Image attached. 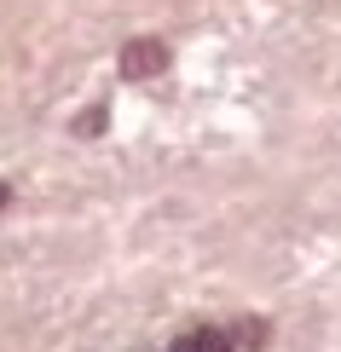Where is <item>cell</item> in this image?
I'll use <instances>...</instances> for the list:
<instances>
[{"label":"cell","mask_w":341,"mask_h":352,"mask_svg":"<svg viewBox=\"0 0 341 352\" xmlns=\"http://www.w3.org/2000/svg\"><path fill=\"white\" fill-rule=\"evenodd\" d=\"M162 69H168V47H162L156 35H133L122 47V76L127 81H156Z\"/></svg>","instance_id":"obj_1"},{"label":"cell","mask_w":341,"mask_h":352,"mask_svg":"<svg viewBox=\"0 0 341 352\" xmlns=\"http://www.w3.org/2000/svg\"><path fill=\"white\" fill-rule=\"evenodd\" d=\"M197 341H203V352H231V335L226 329H197Z\"/></svg>","instance_id":"obj_2"},{"label":"cell","mask_w":341,"mask_h":352,"mask_svg":"<svg viewBox=\"0 0 341 352\" xmlns=\"http://www.w3.org/2000/svg\"><path fill=\"white\" fill-rule=\"evenodd\" d=\"M237 341H243V346H266V324H255V318H249V324L237 329Z\"/></svg>","instance_id":"obj_3"},{"label":"cell","mask_w":341,"mask_h":352,"mask_svg":"<svg viewBox=\"0 0 341 352\" xmlns=\"http://www.w3.org/2000/svg\"><path fill=\"white\" fill-rule=\"evenodd\" d=\"M174 352H203V341H197V335H185V341H174Z\"/></svg>","instance_id":"obj_4"},{"label":"cell","mask_w":341,"mask_h":352,"mask_svg":"<svg viewBox=\"0 0 341 352\" xmlns=\"http://www.w3.org/2000/svg\"><path fill=\"white\" fill-rule=\"evenodd\" d=\"M6 202H12V185H0V208H6Z\"/></svg>","instance_id":"obj_5"}]
</instances>
